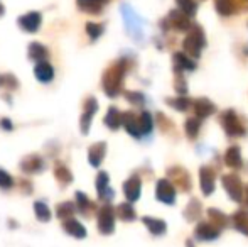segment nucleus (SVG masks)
Here are the masks:
<instances>
[{
    "mask_svg": "<svg viewBox=\"0 0 248 247\" xmlns=\"http://www.w3.org/2000/svg\"><path fill=\"white\" fill-rule=\"evenodd\" d=\"M202 46H204V36H202L201 29L198 27V29H194L193 33L187 36V39L184 41V49L189 54H193V56H198Z\"/></svg>",
    "mask_w": 248,
    "mask_h": 247,
    "instance_id": "20e7f679",
    "label": "nucleus"
},
{
    "mask_svg": "<svg viewBox=\"0 0 248 247\" xmlns=\"http://www.w3.org/2000/svg\"><path fill=\"white\" fill-rule=\"evenodd\" d=\"M27 53H29V58L32 61L39 63V61H46L47 56H49V51H47L46 46H43V44L39 43H32L29 44V49H27Z\"/></svg>",
    "mask_w": 248,
    "mask_h": 247,
    "instance_id": "f8f14e48",
    "label": "nucleus"
},
{
    "mask_svg": "<svg viewBox=\"0 0 248 247\" xmlns=\"http://www.w3.org/2000/svg\"><path fill=\"white\" fill-rule=\"evenodd\" d=\"M98 229L101 234H111L115 229V212L111 207H103L98 212Z\"/></svg>",
    "mask_w": 248,
    "mask_h": 247,
    "instance_id": "7ed1b4c3",
    "label": "nucleus"
},
{
    "mask_svg": "<svg viewBox=\"0 0 248 247\" xmlns=\"http://www.w3.org/2000/svg\"><path fill=\"white\" fill-rule=\"evenodd\" d=\"M34 75L41 83H49L54 78V68L47 61H39L34 68Z\"/></svg>",
    "mask_w": 248,
    "mask_h": 247,
    "instance_id": "6e6552de",
    "label": "nucleus"
},
{
    "mask_svg": "<svg viewBox=\"0 0 248 247\" xmlns=\"http://www.w3.org/2000/svg\"><path fill=\"white\" fill-rule=\"evenodd\" d=\"M34 212H36V217L41 222H49L51 220V210L47 208V205L44 201H36L34 203Z\"/></svg>",
    "mask_w": 248,
    "mask_h": 247,
    "instance_id": "4be33fe9",
    "label": "nucleus"
},
{
    "mask_svg": "<svg viewBox=\"0 0 248 247\" xmlns=\"http://www.w3.org/2000/svg\"><path fill=\"white\" fill-rule=\"evenodd\" d=\"M22 169L26 173H39L41 169H44V161L39 156H27L22 163H20Z\"/></svg>",
    "mask_w": 248,
    "mask_h": 247,
    "instance_id": "ddd939ff",
    "label": "nucleus"
},
{
    "mask_svg": "<svg viewBox=\"0 0 248 247\" xmlns=\"http://www.w3.org/2000/svg\"><path fill=\"white\" fill-rule=\"evenodd\" d=\"M96 110H98V103H96V100L95 99L86 100L85 110H83V115H81V132L83 134H88L90 124H92V119L96 114Z\"/></svg>",
    "mask_w": 248,
    "mask_h": 247,
    "instance_id": "39448f33",
    "label": "nucleus"
},
{
    "mask_svg": "<svg viewBox=\"0 0 248 247\" xmlns=\"http://www.w3.org/2000/svg\"><path fill=\"white\" fill-rule=\"evenodd\" d=\"M105 124H107L110 129H118V127H120L122 114L118 112V109H115V107H110V109H108V114H107V117H105Z\"/></svg>",
    "mask_w": 248,
    "mask_h": 247,
    "instance_id": "6ab92c4d",
    "label": "nucleus"
},
{
    "mask_svg": "<svg viewBox=\"0 0 248 247\" xmlns=\"http://www.w3.org/2000/svg\"><path fill=\"white\" fill-rule=\"evenodd\" d=\"M157 198L164 203H174L176 200V191H174V186L170 185L167 180H160L157 183Z\"/></svg>",
    "mask_w": 248,
    "mask_h": 247,
    "instance_id": "423d86ee",
    "label": "nucleus"
},
{
    "mask_svg": "<svg viewBox=\"0 0 248 247\" xmlns=\"http://www.w3.org/2000/svg\"><path fill=\"white\" fill-rule=\"evenodd\" d=\"M17 22H19L20 29L32 34V33H37V31H39L41 22H43V16L34 10V12H27V14H24V16H20Z\"/></svg>",
    "mask_w": 248,
    "mask_h": 247,
    "instance_id": "f03ea898",
    "label": "nucleus"
},
{
    "mask_svg": "<svg viewBox=\"0 0 248 247\" xmlns=\"http://www.w3.org/2000/svg\"><path fill=\"white\" fill-rule=\"evenodd\" d=\"M223 186L228 190V193L232 195L233 200H240L242 198V186H240V180L235 175H230L226 178H223Z\"/></svg>",
    "mask_w": 248,
    "mask_h": 247,
    "instance_id": "9d476101",
    "label": "nucleus"
},
{
    "mask_svg": "<svg viewBox=\"0 0 248 247\" xmlns=\"http://www.w3.org/2000/svg\"><path fill=\"white\" fill-rule=\"evenodd\" d=\"M215 110V107L211 105V103L208 102V100H199V102L196 103V112H198V115L199 117H206V115H209V114Z\"/></svg>",
    "mask_w": 248,
    "mask_h": 247,
    "instance_id": "a878e982",
    "label": "nucleus"
},
{
    "mask_svg": "<svg viewBox=\"0 0 248 247\" xmlns=\"http://www.w3.org/2000/svg\"><path fill=\"white\" fill-rule=\"evenodd\" d=\"M216 9L223 16H230L233 12V2L232 0H216Z\"/></svg>",
    "mask_w": 248,
    "mask_h": 247,
    "instance_id": "c85d7f7f",
    "label": "nucleus"
},
{
    "mask_svg": "<svg viewBox=\"0 0 248 247\" xmlns=\"http://www.w3.org/2000/svg\"><path fill=\"white\" fill-rule=\"evenodd\" d=\"M198 131H199V120H196V119L187 120V124H186V132H187V135L194 137V135L198 134Z\"/></svg>",
    "mask_w": 248,
    "mask_h": 247,
    "instance_id": "f704fd0d",
    "label": "nucleus"
},
{
    "mask_svg": "<svg viewBox=\"0 0 248 247\" xmlns=\"http://www.w3.org/2000/svg\"><path fill=\"white\" fill-rule=\"evenodd\" d=\"M54 173H56V176H58L61 183H69V181H71V173H69L64 166H58V168L54 169Z\"/></svg>",
    "mask_w": 248,
    "mask_h": 247,
    "instance_id": "473e14b6",
    "label": "nucleus"
},
{
    "mask_svg": "<svg viewBox=\"0 0 248 247\" xmlns=\"http://www.w3.org/2000/svg\"><path fill=\"white\" fill-rule=\"evenodd\" d=\"M223 125H225V129L230 132V134L236 135V134H243V129L240 122L236 120V115L233 112H228L225 117H223Z\"/></svg>",
    "mask_w": 248,
    "mask_h": 247,
    "instance_id": "4468645a",
    "label": "nucleus"
},
{
    "mask_svg": "<svg viewBox=\"0 0 248 247\" xmlns=\"http://www.w3.org/2000/svg\"><path fill=\"white\" fill-rule=\"evenodd\" d=\"M124 63H118V65L111 66L107 73H105L103 78V88L107 92V95L115 97L120 92V85H122V78H124Z\"/></svg>",
    "mask_w": 248,
    "mask_h": 247,
    "instance_id": "f257e3e1",
    "label": "nucleus"
},
{
    "mask_svg": "<svg viewBox=\"0 0 248 247\" xmlns=\"http://www.w3.org/2000/svg\"><path fill=\"white\" fill-rule=\"evenodd\" d=\"M177 5H179L181 12H184L186 16H194V12H196V2L194 0H177Z\"/></svg>",
    "mask_w": 248,
    "mask_h": 247,
    "instance_id": "393cba45",
    "label": "nucleus"
},
{
    "mask_svg": "<svg viewBox=\"0 0 248 247\" xmlns=\"http://www.w3.org/2000/svg\"><path fill=\"white\" fill-rule=\"evenodd\" d=\"M76 200H78V207L81 212H88V208H92V201H90L88 197H86L85 193H81V191L76 193Z\"/></svg>",
    "mask_w": 248,
    "mask_h": 247,
    "instance_id": "2f4dec72",
    "label": "nucleus"
},
{
    "mask_svg": "<svg viewBox=\"0 0 248 247\" xmlns=\"http://www.w3.org/2000/svg\"><path fill=\"white\" fill-rule=\"evenodd\" d=\"M78 2V7L81 10L88 14H98L103 5L107 3V0H76Z\"/></svg>",
    "mask_w": 248,
    "mask_h": 247,
    "instance_id": "dca6fc26",
    "label": "nucleus"
},
{
    "mask_svg": "<svg viewBox=\"0 0 248 247\" xmlns=\"http://www.w3.org/2000/svg\"><path fill=\"white\" fill-rule=\"evenodd\" d=\"M105 149H107L105 142H98V144H93L92 148H90V152H88L90 165L95 166V168H98V166L101 165V161H103V158H105Z\"/></svg>",
    "mask_w": 248,
    "mask_h": 247,
    "instance_id": "9b49d317",
    "label": "nucleus"
},
{
    "mask_svg": "<svg viewBox=\"0 0 248 247\" xmlns=\"http://www.w3.org/2000/svg\"><path fill=\"white\" fill-rule=\"evenodd\" d=\"M96 190H98L101 198H111L113 191L108 190V175L107 173L101 171L98 175V178H96Z\"/></svg>",
    "mask_w": 248,
    "mask_h": 247,
    "instance_id": "a211bd4d",
    "label": "nucleus"
},
{
    "mask_svg": "<svg viewBox=\"0 0 248 247\" xmlns=\"http://www.w3.org/2000/svg\"><path fill=\"white\" fill-rule=\"evenodd\" d=\"M75 214V205L71 203V201H64V203L58 205V210H56V215H58L59 218H69L71 215Z\"/></svg>",
    "mask_w": 248,
    "mask_h": 247,
    "instance_id": "b1692460",
    "label": "nucleus"
},
{
    "mask_svg": "<svg viewBox=\"0 0 248 247\" xmlns=\"http://www.w3.org/2000/svg\"><path fill=\"white\" fill-rule=\"evenodd\" d=\"M122 16H124L125 24H127V29L130 31L132 34L137 36V34L140 33V20H139V17L135 16L134 10H132L128 5H122Z\"/></svg>",
    "mask_w": 248,
    "mask_h": 247,
    "instance_id": "0eeeda50",
    "label": "nucleus"
},
{
    "mask_svg": "<svg viewBox=\"0 0 248 247\" xmlns=\"http://www.w3.org/2000/svg\"><path fill=\"white\" fill-rule=\"evenodd\" d=\"M144 224L147 225V229L152 232L154 235H159L166 232V224L162 220H157V218H150V217H144Z\"/></svg>",
    "mask_w": 248,
    "mask_h": 247,
    "instance_id": "aec40b11",
    "label": "nucleus"
},
{
    "mask_svg": "<svg viewBox=\"0 0 248 247\" xmlns=\"http://www.w3.org/2000/svg\"><path fill=\"white\" fill-rule=\"evenodd\" d=\"M139 124H140L142 134H147V132L152 131V117H150V114L142 112L140 117H139Z\"/></svg>",
    "mask_w": 248,
    "mask_h": 247,
    "instance_id": "bb28decb",
    "label": "nucleus"
},
{
    "mask_svg": "<svg viewBox=\"0 0 248 247\" xmlns=\"http://www.w3.org/2000/svg\"><path fill=\"white\" fill-rule=\"evenodd\" d=\"M86 34H88L92 39H98L101 34H103V26H101V24H95V22H88L86 24Z\"/></svg>",
    "mask_w": 248,
    "mask_h": 247,
    "instance_id": "cd10ccee",
    "label": "nucleus"
},
{
    "mask_svg": "<svg viewBox=\"0 0 248 247\" xmlns=\"http://www.w3.org/2000/svg\"><path fill=\"white\" fill-rule=\"evenodd\" d=\"M0 127H3L5 131H12V122L9 119H2L0 120Z\"/></svg>",
    "mask_w": 248,
    "mask_h": 247,
    "instance_id": "4c0bfd02",
    "label": "nucleus"
},
{
    "mask_svg": "<svg viewBox=\"0 0 248 247\" xmlns=\"http://www.w3.org/2000/svg\"><path fill=\"white\" fill-rule=\"evenodd\" d=\"M226 163L230 166H240V149L238 148H232L226 152Z\"/></svg>",
    "mask_w": 248,
    "mask_h": 247,
    "instance_id": "c756f323",
    "label": "nucleus"
},
{
    "mask_svg": "<svg viewBox=\"0 0 248 247\" xmlns=\"http://www.w3.org/2000/svg\"><path fill=\"white\" fill-rule=\"evenodd\" d=\"M247 200H248V188H247Z\"/></svg>",
    "mask_w": 248,
    "mask_h": 247,
    "instance_id": "ea45409f",
    "label": "nucleus"
},
{
    "mask_svg": "<svg viewBox=\"0 0 248 247\" xmlns=\"http://www.w3.org/2000/svg\"><path fill=\"white\" fill-rule=\"evenodd\" d=\"M176 63L181 65V68H186V69H193L194 68V63L187 60L184 54H176Z\"/></svg>",
    "mask_w": 248,
    "mask_h": 247,
    "instance_id": "c9c22d12",
    "label": "nucleus"
},
{
    "mask_svg": "<svg viewBox=\"0 0 248 247\" xmlns=\"http://www.w3.org/2000/svg\"><path fill=\"white\" fill-rule=\"evenodd\" d=\"M62 229H64V231L68 232L69 235H73V237H76V239L86 237V229L83 227V225L79 224L78 220H75V218H64Z\"/></svg>",
    "mask_w": 248,
    "mask_h": 247,
    "instance_id": "1a4fd4ad",
    "label": "nucleus"
},
{
    "mask_svg": "<svg viewBox=\"0 0 248 247\" xmlns=\"http://www.w3.org/2000/svg\"><path fill=\"white\" fill-rule=\"evenodd\" d=\"M12 185H14L12 176H10L7 171H3V169H0V188L9 190V188H12Z\"/></svg>",
    "mask_w": 248,
    "mask_h": 247,
    "instance_id": "72a5a7b5",
    "label": "nucleus"
},
{
    "mask_svg": "<svg viewBox=\"0 0 248 247\" xmlns=\"http://www.w3.org/2000/svg\"><path fill=\"white\" fill-rule=\"evenodd\" d=\"M201 188L206 195H209L215 190V175L211 169H201Z\"/></svg>",
    "mask_w": 248,
    "mask_h": 247,
    "instance_id": "f3484780",
    "label": "nucleus"
},
{
    "mask_svg": "<svg viewBox=\"0 0 248 247\" xmlns=\"http://www.w3.org/2000/svg\"><path fill=\"white\" fill-rule=\"evenodd\" d=\"M169 20L172 22L174 27H177V29H187V26H189V20H187V17L184 16V12H172L169 16Z\"/></svg>",
    "mask_w": 248,
    "mask_h": 247,
    "instance_id": "5701e85b",
    "label": "nucleus"
},
{
    "mask_svg": "<svg viewBox=\"0 0 248 247\" xmlns=\"http://www.w3.org/2000/svg\"><path fill=\"white\" fill-rule=\"evenodd\" d=\"M118 217L124 218V220H132V218H135V212L134 208L130 207V205H120L118 207Z\"/></svg>",
    "mask_w": 248,
    "mask_h": 247,
    "instance_id": "7c9ffc66",
    "label": "nucleus"
},
{
    "mask_svg": "<svg viewBox=\"0 0 248 247\" xmlns=\"http://www.w3.org/2000/svg\"><path fill=\"white\" fill-rule=\"evenodd\" d=\"M196 235L199 239H204V241H209V239H215L218 235V231H216L213 225L209 224H201L196 229Z\"/></svg>",
    "mask_w": 248,
    "mask_h": 247,
    "instance_id": "412c9836",
    "label": "nucleus"
},
{
    "mask_svg": "<svg viewBox=\"0 0 248 247\" xmlns=\"http://www.w3.org/2000/svg\"><path fill=\"white\" fill-rule=\"evenodd\" d=\"M0 16H3V5L0 3Z\"/></svg>",
    "mask_w": 248,
    "mask_h": 247,
    "instance_id": "58836bf2",
    "label": "nucleus"
},
{
    "mask_svg": "<svg viewBox=\"0 0 248 247\" xmlns=\"http://www.w3.org/2000/svg\"><path fill=\"white\" fill-rule=\"evenodd\" d=\"M124 191L127 195V198L130 201H135L140 195V180L139 178H130L127 183L124 185Z\"/></svg>",
    "mask_w": 248,
    "mask_h": 247,
    "instance_id": "2eb2a0df",
    "label": "nucleus"
},
{
    "mask_svg": "<svg viewBox=\"0 0 248 247\" xmlns=\"http://www.w3.org/2000/svg\"><path fill=\"white\" fill-rule=\"evenodd\" d=\"M0 85H7L9 88H17V80H14L10 75L0 76Z\"/></svg>",
    "mask_w": 248,
    "mask_h": 247,
    "instance_id": "e433bc0d",
    "label": "nucleus"
}]
</instances>
